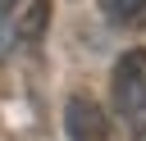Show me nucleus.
Returning a JSON list of instances; mask_svg holds the SVG:
<instances>
[{"label":"nucleus","instance_id":"f257e3e1","mask_svg":"<svg viewBox=\"0 0 146 141\" xmlns=\"http://www.w3.org/2000/svg\"><path fill=\"white\" fill-rule=\"evenodd\" d=\"M110 96H114V114L123 118V132L146 136V50H128L114 64Z\"/></svg>","mask_w":146,"mask_h":141},{"label":"nucleus","instance_id":"f03ea898","mask_svg":"<svg viewBox=\"0 0 146 141\" xmlns=\"http://www.w3.org/2000/svg\"><path fill=\"white\" fill-rule=\"evenodd\" d=\"M64 123H68V136H73V141H114L105 109H100L96 100H87V96H68Z\"/></svg>","mask_w":146,"mask_h":141},{"label":"nucleus","instance_id":"7ed1b4c3","mask_svg":"<svg viewBox=\"0 0 146 141\" xmlns=\"http://www.w3.org/2000/svg\"><path fill=\"white\" fill-rule=\"evenodd\" d=\"M100 14L114 27H123V32L146 27V0H100Z\"/></svg>","mask_w":146,"mask_h":141},{"label":"nucleus","instance_id":"20e7f679","mask_svg":"<svg viewBox=\"0 0 146 141\" xmlns=\"http://www.w3.org/2000/svg\"><path fill=\"white\" fill-rule=\"evenodd\" d=\"M46 18H50V0H36V5L23 14V23H18V36H23L27 45H36V41H41V27H46Z\"/></svg>","mask_w":146,"mask_h":141},{"label":"nucleus","instance_id":"39448f33","mask_svg":"<svg viewBox=\"0 0 146 141\" xmlns=\"http://www.w3.org/2000/svg\"><path fill=\"white\" fill-rule=\"evenodd\" d=\"M9 50V27H5V18H0V55Z\"/></svg>","mask_w":146,"mask_h":141},{"label":"nucleus","instance_id":"423d86ee","mask_svg":"<svg viewBox=\"0 0 146 141\" xmlns=\"http://www.w3.org/2000/svg\"><path fill=\"white\" fill-rule=\"evenodd\" d=\"M0 5H5V9H14V5H18V0H0Z\"/></svg>","mask_w":146,"mask_h":141}]
</instances>
